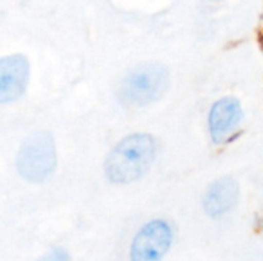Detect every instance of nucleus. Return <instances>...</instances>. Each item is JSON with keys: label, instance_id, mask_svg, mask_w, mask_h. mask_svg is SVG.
I'll return each instance as SVG.
<instances>
[{"label": "nucleus", "instance_id": "9", "mask_svg": "<svg viewBox=\"0 0 263 261\" xmlns=\"http://www.w3.org/2000/svg\"><path fill=\"white\" fill-rule=\"evenodd\" d=\"M257 42H259V46L262 48L263 51V28L259 31V34H257Z\"/></svg>", "mask_w": 263, "mask_h": 261}, {"label": "nucleus", "instance_id": "7", "mask_svg": "<svg viewBox=\"0 0 263 261\" xmlns=\"http://www.w3.org/2000/svg\"><path fill=\"white\" fill-rule=\"evenodd\" d=\"M239 197V185L231 177H223L216 180L205 192L203 208L210 217H220L231 211Z\"/></svg>", "mask_w": 263, "mask_h": 261}, {"label": "nucleus", "instance_id": "3", "mask_svg": "<svg viewBox=\"0 0 263 261\" xmlns=\"http://www.w3.org/2000/svg\"><path fill=\"white\" fill-rule=\"evenodd\" d=\"M55 145L49 132H35L29 135L20 146L17 155L18 174L31 182H45L55 168Z\"/></svg>", "mask_w": 263, "mask_h": 261}, {"label": "nucleus", "instance_id": "4", "mask_svg": "<svg viewBox=\"0 0 263 261\" xmlns=\"http://www.w3.org/2000/svg\"><path fill=\"white\" fill-rule=\"evenodd\" d=\"M174 234L166 220H151L134 235L129 261H162L173 246Z\"/></svg>", "mask_w": 263, "mask_h": 261}, {"label": "nucleus", "instance_id": "6", "mask_svg": "<svg viewBox=\"0 0 263 261\" xmlns=\"http://www.w3.org/2000/svg\"><path fill=\"white\" fill-rule=\"evenodd\" d=\"M243 118L240 102L233 97L217 100L208 115V129L214 143L227 142L239 128Z\"/></svg>", "mask_w": 263, "mask_h": 261}, {"label": "nucleus", "instance_id": "5", "mask_svg": "<svg viewBox=\"0 0 263 261\" xmlns=\"http://www.w3.org/2000/svg\"><path fill=\"white\" fill-rule=\"evenodd\" d=\"M29 78V63L22 54L6 55L0 60V102L9 103L23 95Z\"/></svg>", "mask_w": 263, "mask_h": 261}, {"label": "nucleus", "instance_id": "8", "mask_svg": "<svg viewBox=\"0 0 263 261\" xmlns=\"http://www.w3.org/2000/svg\"><path fill=\"white\" fill-rule=\"evenodd\" d=\"M37 261H72L69 254L62 251V249H55V251H51L48 254H45L43 257H40Z\"/></svg>", "mask_w": 263, "mask_h": 261}, {"label": "nucleus", "instance_id": "2", "mask_svg": "<svg viewBox=\"0 0 263 261\" xmlns=\"http://www.w3.org/2000/svg\"><path fill=\"white\" fill-rule=\"evenodd\" d=\"M168 86V68L162 63H145L125 77L120 88V98L131 106H146L160 100Z\"/></svg>", "mask_w": 263, "mask_h": 261}, {"label": "nucleus", "instance_id": "1", "mask_svg": "<svg viewBox=\"0 0 263 261\" xmlns=\"http://www.w3.org/2000/svg\"><path fill=\"white\" fill-rule=\"evenodd\" d=\"M156 157V142L148 134H131L120 140L105 162V174L111 183L128 185L142 178Z\"/></svg>", "mask_w": 263, "mask_h": 261}]
</instances>
